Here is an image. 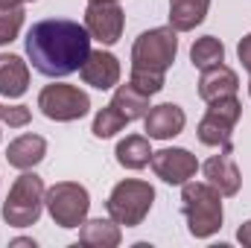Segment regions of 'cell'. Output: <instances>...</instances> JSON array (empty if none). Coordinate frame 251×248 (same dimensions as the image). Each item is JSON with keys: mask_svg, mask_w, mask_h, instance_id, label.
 Instances as JSON below:
<instances>
[{"mask_svg": "<svg viewBox=\"0 0 251 248\" xmlns=\"http://www.w3.org/2000/svg\"><path fill=\"white\" fill-rule=\"evenodd\" d=\"M26 59L47 79H62L76 73L91 53V32L85 24L70 18H44L32 24L24 38Z\"/></svg>", "mask_w": 251, "mask_h": 248, "instance_id": "1", "label": "cell"}, {"mask_svg": "<svg viewBox=\"0 0 251 248\" xmlns=\"http://www.w3.org/2000/svg\"><path fill=\"white\" fill-rule=\"evenodd\" d=\"M181 207H184L187 231L196 240H207L222 228V193L207 181L181 184Z\"/></svg>", "mask_w": 251, "mask_h": 248, "instance_id": "2", "label": "cell"}, {"mask_svg": "<svg viewBox=\"0 0 251 248\" xmlns=\"http://www.w3.org/2000/svg\"><path fill=\"white\" fill-rule=\"evenodd\" d=\"M44 193L47 187L41 181V175L24 170L15 184L9 190L6 201H3V219L6 225L12 228H29L41 219V210H44Z\"/></svg>", "mask_w": 251, "mask_h": 248, "instance_id": "3", "label": "cell"}, {"mask_svg": "<svg viewBox=\"0 0 251 248\" xmlns=\"http://www.w3.org/2000/svg\"><path fill=\"white\" fill-rule=\"evenodd\" d=\"M152 201H155V190L149 181H140V178H126L111 190L105 207H108V216L126 225V228H137L149 210H152Z\"/></svg>", "mask_w": 251, "mask_h": 248, "instance_id": "4", "label": "cell"}, {"mask_svg": "<svg viewBox=\"0 0 251 248\" xmlns=\"http://www.w3.org/2000/svg\"><path fill=\"white\" fill-rule=\"evenodd\" d=\"M176 53H178V32L173 26H158L137 35L131 47V67L167 73V67L176 62Z\"/></svg>", "mask_w": 251, "mask_h": 248, "instance_id": "5", "label": "cell"}, {"mask_svg": "<svg viewBox=\"0 0 251 248\" xmlns=\"http://www.w3.org/2000/svg\"><path fill=\"white\" fill-rule=\"evenodd\" d=\"M243 117V102L237 97H222L207 102V114L199 123V140L204 146H219L222 152L231 155L234 143H231V131Z\"/></svg>", "mask_w": 251, "mask_h": 248, "instance_id": "6", "label": "cell"}, {"mask_svg": "<svg viewBox=\"0 0 251 248\" xmlns=\"http://www.w3.org/2000/svg\"><path fill=\"white\" fill-rule=\"evenodd\" d=\"M44 204H47V213L53 216V222L59 228H79L88 219L91 196L76 181H59L44 193Z\"/></svg>", "mask_w": 251, "mask_h": 248, "instance_id": "7", "label": "cell"}, {"mask_svg": "<svg viewBox=\"0 0 251 248\" xmlns=\"http://www.w3.org/2000/svg\"><path fill=\"white\" fill-rule=\"evenodd\" d=\"M38 108L47 120H56V123H73V120H82L88 111H91V99L85 91H79L76 85H47L41 94H38Z\"/></svg>", "mask_w": 251, "mask_h": 248, "instance_id": "8", "label": "cell"}, {"mask_svg": "<svg viewBox=\"0 0 251 248\" xmlns=\"http://www.w3.org/2000/svg\"><path fill=\"white\" fill-rule=\"evenodd\" d=\"M126 15L123 9L111 0H94L85 9V29L91 32V38H97L100 44H117L123 35Z\"/></svg>", "mask_w": 251, "mask_h": 248, "instance_id": "9", "label": "cell"}, {"mask_svg": "<svg viewBox=\"0 0 251 248\" xmlns=\"http://www.w3.org/2000/svg\"><path fill=\"white\" fill-rule=\"evenodd\" d=\"M152 173L167 181V184H187L190 178L196 175L199 170V161L196 155L187 149H161V152H152Z\"/></svg>", "mask_w": 251, "mask_h": 248, "instance_id": "10", "label": "cell"}, {"mask_svg": "<svg viewBox=\"0 0 251 248\" xmlns=\"http://www.w3.org/2000/svg\"><path fill=\"white\" fill-rule=\"evenodd\" d=\"M79 73H82L85 85H91L97 91H108L120 82V62L108 50H91L85 64L79 67Z\"/></svg>", "mask_w": 251, "mask_h": 248, "instance_id": "11", "label": "cell"}, {"mask_svg": "<svg viewBox=\"0 0 251 248\" xmlns=\"http://www.w3.org/2000/svg\"><path fill=\"white\" fill-rule=\"evenodd\" d=\"M143 123H146V137H152V140H170V137H176V134L184 131L187 114H184L181 105L164 102V105L149 108V114L143 117Z\"/></svg>", "mask_w": 251, "mask_h": 248, "instance_id": "12", "label": "cell"}, {"mask_svg": "<svg viewBox=\"0 0 251 248\" xmlns=\"http://www.w3.org/2000/svg\"><path fill=\"white\" fill-rule=\"evenodd\" d=\"M237 91H240V79L228 64L204 67L201 76H199V97L204 102H213V99H222V97H237Z\"/></svg>", "mask_w": 251, "mask_h": 248, "instance_id": "13", "label": "cell"}, {"mask_svg": "<svg viewBox=\"0 0 251 248\" xmlns=\"http://www.w3.org/2000/svg\"><path fill=\"white\" fill-rule=\"evenodd\" d=\"M204 178H207V184L216 187L222 196H237L240 193V184H243V175H240V170H237V164L231 161V155L228 152H222V155H213L210 161H204Z\"/></svg>", "mask_w": 251, "mask_h": 248, "instance_id": "14", "label": "cell"}, {"mask_svg": "<svg viewBox=\"0 0 251 248\" xmlns=\"http://www.w3.org/2000/svg\"><path fill=\"white\" fill-rule=\"evenodd\" d=\"M47 155V140L41 134H21L6 146V161L15 170H32Z\"/></svg>", "mask_w": 251, "mask_h": 248, "instance_id": "15", "label": "cell"}, {"mask_svg": "<svg viewBox=\"0 0 251 248\" xmlns=\"http://www.w3.org/2000/svg\"><path fill=\"white\" fill-rule=\"evenodd\" d=\"M29 88V64L15 53H0V94L9 99L24 97Z\"/></svg>", "mask_w": 251, "mask_h": 248, "instance_id": "16", "label": "cell"}, {"mask_svg": "<svg viewBox=\"0 0 251 248\" xmlns=\"http://www.w3.org/2000/svg\"><path fill=\"white\" fill-rule=\"evenodd\" d=\"M123 240L120 225L114 219H85L79 231V243L88 248H117Z\"/></svg>", "mask_w": 251, "mask_h": 248, "instance_id": "17", "label": "cell"}, {"mask_svg": "<svg viewBox=\"0 0 251 248\" xmlns=\"http://www.w3.org/2000/svg\"><path fill=\"white\" fill-rule=\"evenodd\" d=\"M210 9V0H170V26L176 32L196 29Z\"/></svg>", "mask_w": 251, "mask_h": 248, "instance_id": "18", "label": "cell"}, {"mask_svg": "<svg viewBox=\"0 0 251 248\" xmlns=\"http://www.w3.org/2000/svg\"><path fill=\"white\" fill-rule=\"evenodd\" d=\"M117 155V164L126 167V170H143L149 161H152V146H149V137L143 134H128L117 143L114 149Z\"/></svg>", "mask_w": 251, "mask_h": 248, "instance_id": "19", "label": "cell"}, {"mask_svg": "<svg viewBox=\"0 0 251 248\" xmlns=\"http://www.w3.org/2000/svg\"><path fill=\"white\" fill-rule=\"evenodd\" d=\"M111 105L123 114L128 123H134V120H140V117H146L149 114V97L146 94H140L131 82L128 85H120L117 91H114V99H111Z\"/></svg>", "mask_w": 251, "mask_h": 248, "instance_id": "20", "label": "cell"}, {"mask_svg": "<svg viewBox=\"0 0 251 248\" xmlns=\"http://www.w3.org/2000/svg\"><path fill=\"white\" fill-rule=\"evenodd\" d=\"M190 62H193V67H199V70L213 67V64H222L225 62V47H222V41L213 38V35H201V38L193 44V50H190Z\"/></svg>", "mask_w": 251, "mask_h": 248, "instance_id": "21", "label": "cell"}, {"mask_svg": "<svg viewBox=\"0 0 251 248\" xmlns=\"http://www.w3.org/2000/svg\"><path fill=\"white\" fill-rule=\"evenodd\" d=\"M126 125H128V120H126L123 114L108 102L102 111H97V117H94V128H91V131H94L100 140H105V137H114L117 131H123Z\"/></svg>", "mask_w": 251, "mask_h": 248, "instance_id": "22", "label": "cell"}, {"mask_svg": "<svg viewBox=\"0 0 251 248\" xmlns=\"http://www.w3.org/2000/svg\"><path fill=\"white\" fill-rule=\"evenodd\" d=\"M24 15H26L24 6H18V9H0V47L18 38V32L24 26Z\"/></svg>", "mask_w": 251, "mask_h": 248, "instance_id": "23", "label": "cell"}, {"mask_svg": "<svg viewBox=\"0 0 251 248\" xmlns=\"http://www.w3.org/2000/svg\"><path fill=\"white\" fill-rule=\"evenodd\" d=\"M140 94L152 97L158 91H164V82H167V73H152V70H134L131 67V79H128Z\"/></svg>", "mask_w": 251, "mask_h": 248, "instance_id": "24", "label": "cell"}, {"mask_svg": "<svg viewBox=\"0 0 251 248\" xmlns=\"http://www.w3.org/2000/svg\"><path fill=\"white\" fill-rule=\"evenodd\" d=\"M32 120V111L26 105H3L0 102V123H6L9 128H24Z\"/></svg>", "mask_w": 251, "mask_h": 248, "instance_id": "25", "label": "cell"}, {"mask_svg": "<svg viewBox=\"0 0 251 248\" xmlns=\"http://www.w3.org/2000/svg\"><path fill=\"white\" fill-rule=\"evenodd\" d=\"M237 56H240V62H243V67L251 73V32L240 41V47H237Z\"/></svg>", "mask_w": 251, "mask_h": 248, "instance_id": "26", "label": "cell"}, {"mask_svg": "<svg viewBox=\"0 0 251 248\" xmlns=\"http://www.w3.org/2000/svg\"><path fill=\"white\" fill-rule=\"evenodd\" d=\"M237 240H240L243 246H249V248H251V219L240 225V231H237Z\"/></svg>", "mask_w": 251, "mask_h": 248, "instance_id": "27", "label": "cell"}, {"mask_svg": "<svg viewBox=\"0 0 251 248\" xmlns=\"http://www.w3.org/2000/svg\"><path fill=\"white\" fill-rule=\"evenodd\" d=\"M24 3H32V0H0V9H18Z\"/></svg>", "mask_w": 251, "mask_h": 248, "instance_id": "28", "label": "cell"}, {"mask_svg": "<svg viewBox=\"0 0 251 248\" xmlns=\"http://www.w3.org/2000/svg\"><path fill=\"white\" fill-rule=\"evenodd\" d=\"M88 3H94V0H88ZM111 3H117V0H111Z\"/></svg>", "mask_w": 251, "mask_h": 248, "instance_id": "29", "label": "cell"}, {"mask_svg": "<svg viewBox=\"0 0 251 248\" xmlns=\"http://www.w3.org/2000/svg\"><path fill=\"white\" fill-rule=\"evenodd\" d=\"M249 94H251V82H249Z\"/></svg>", "mask_w": 251, "mask_h": 248, "instance_id": "30", "label": "cell"}]
</instances>
